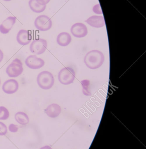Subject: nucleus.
<instances>
[{
	"label": "nucleus",
	"mask_w": 146,
	"mask_h": 149,
	"mask_svg": "<svg viewBox=\"0 0 146 149\" xmlns=\"http://www.w3.org/2000/svg\"><path fill=\"white\" fill-rule=\"evenodd\" d=\"M40 149H53L51 148L50 146H44V147H42Z\"/></svg>",
	"instance_id": "nucleus-24"
},
{
	"label": "nucleus",
	"mask_w": 146,
	"mask_h": 149,
	"mask_svg": "<svg viewBox=\"0 0 146 149\" xmlns=\"http://www.w3.org/2000/svg\"><path fill=\"white\" fill-rule=\"evenodd\" d=\"M37 82L41 88L44 90L50 89L55 82L53 74L47 71L42 72L38 74L37 78Z\"/></svg>",
	"instance_id": "nucleus-2"
},
{
	"label": "nucleus",
	"mask_w": 146,
	"mask_h": 149,
	"mask_svg": "<svg viewBox=\"0 0 146 149\" xmlns=\"http://www.w3.org/2000/svg\"><path fill=\"white\" fill-rule=\"evenodd\" d=\"M25 64L30 69L38 70L44 65V62L42 58H38L36 55H31L25 59Z\"/></svg>",
	"instance_id": "nucleus-7"
},
{
	"label": "nucleus",
	"mask_w": 146,
	"mask_h": 149,
	"mask_svg": "<svg viewBox=\"0 0 146 149\" xmlns=\"http://www.w3.org/2000/svg\"><path fill=\"white\" fill-rule=\"evenodd\" d=\"M47 42L42 38H39L32 41L30 45V51L35 55H42L44 53L47 48Z\"/></svg>",
	"instance_id": "nucleus-5"
},
{
	"label": "nucleus",
	"mask_w": 146,
	"mask_h": 149,
	"mask_svg": "<svg viewBox=\"0 0 146 149\" xmlns=\"http://www.w3.org/2000/svg\"><path fill=\"white\" fill-rule=\"evenodd\" d=\"M92 10L95 14H98V15H102L103 14L102 9H101L99 3L96 4L95 6H94L93 8H92Z\"/></svg>",
	"instance_id": "nucleus-20"
},
{
	"label": "nucleus",
	"mask_w": 146,
	"mask_h": 149,
	"mask_svg": "<svg viewBox=\"0 0 146 149\" xmlns=\"http://www.w3.org/2000/svg\"><path fill=\"white\" fill-rule=\"evenodd\" d=\"M81 84L83 86V94L86 96H90L91 95V93L89 91L90 81L88 80H84L81 81Z\"/></svg>",
	"instance_id": "nucleus-17"
},
{
	"label": "nucleus",
	"mask_w": 146,
	"mask_h": 149,
	"mask_svg": "<svg viewBox=\"0 0 146 149\" xmlns=\"http://www.w3.org/2000/svg\"><path fill=\"white\" fill-rule=\"evenodd\" d=\"M3 1H11V0H3Z\"/></svg>",
	"instance_id": "nucleus-25"
},
{
	"label": "nucleus",
	"mask_w": 146,
	"mask_h": 149,
	"mask_svg": "<svg viewBox=\"0 0 146 149\" xmlns=\"http://www.w3.org/2000/svg\"><path fill=\"white\" fill-rule=\"evenodd\" d=\"M104 60V56L101 52L97 50H93L86 54L84 62L89 69L96 70L102 66Z\"/></svg>",
	"instance_id": "nucleus-1"
},
{
	"label": "nucleus",
	"mask_w": 146,
	"mask_h": 149,
	"mask_svg": "<svg viewBox=\"0 0 146 149\" xmlns=\"http://www.w3.org/2000/svg\"><path fill=\"white\" fill-rule=\"evenodd\" d=\"M34 24L35 28L38 30L45 31L50 29L52 23L50 17L44 15H42L37 17Z\"/></svg>",
	"instance_id": "nucleus-6"
},
{
	"label": "nucleus",
	"mask_w": 146,
	"mask_h": 149,
	"mask_svg": "<svg viewBox=\"0 0 146 149\" xmlns=\"http://www.w3.org/2000/svg\"><path fill=\"white\" fill-rule=\"evenodd\" d=\"M71 41V36L67 32H62L58 36L57 38V42L58 44L63 47H65L69 45Z\"/></svg>",
	"instance_id": "nucleus-14"
},
{
	"label": "nucleus",
	"mask_w": 146,
	"mask_h": 149,
	"mask_svg": "<svg viewBox=\"0 0 146 149\" xmlns=\"http://www.w3.org/2000/svg\"><path fill=\"white\" fill-rule=\"evenodd\" d=\"M76 77V73L74 70L70 67H65L59 71L58 79L61 84L68 85L74 81Z\"/></svg>",
	"instance_id": "nucleus-3"
},
{
	"label": "nucleus",
	"mask_w": 146,
	"mask_h": 149,
	"mask_svg": "<svg viewBox=\"0 0 146 149\" xmlns=\"http://www.w3.org/2000/svg\"><path fill=\"white\" fill-rule=\"evenodd\" d=\"M15 120L17 122L22 125H26L29 122V118L24 112H18L15 114Z\"/></svg>",
	"instance_id": "nucleus-15"
},
{
	"label": "nucleus",
	"mask_w": 146,
	"mask_h": 149,
	"mask_svg": "<svg viewBox=\"0 0 146 149\" xmlns=\"http://www.w3.org/2000/svg\"><path fill=\"white\" fill-rule=\"evenodd\" d=\"M10 114L8 110L3 106L0 107V120H5L8 119Z\"/></svg>",
	"instance_id": "nucleus-18"
},
{
	"label": "nucleus",
	"mask_w": 146,
	"mask_h": 149,
	"mask_svg": "<svg viewBox=\"0 0 146 149\" xmlns=\"http://www.w3.org/2000/svg\"><path fill=\"white\" fill-rule=\"evenodd\" d=\"M16 17L15 16H10L3 21L0 25V32L3 34L9 33L15 23Z\"/></svg>",
	"instance_id": "nucleus-11"
},
{
	"label": "nucleus",
	"mask_w": 146,
	"mask_h": 149,
	"mask_svg": "<svg viewBox=\"0 0 146 149\" xmlns=\"http://www.w3.org/2000/svg\"><path fill=\"white\" fill-rule=\"evenodd\" d=\"M29 4L31 10L35 13H41L43 12L46 9V5H42L39 4L36 0H30Z\"/></svg>",
	"instance_id": "nucleus-16"
},
{
	"label": "nucleus",
	"mask_w": 146,
	"mask_h": 149,
	"mask_svg": "<svg viewBox=\"0 0 146 149\" xmlns=\"http://www.w3.org/2000/svg\"><path fill=\"white\" fill-rule=\"evenodd\" d=\"M16 39L18 43L24 46L30 43L32 39V36L29 31L22 29L17 33Z\"/></svg>",
	"instance_id": "nucleus-10"
},
{
	"label": "nucleus",
	"mask_w": 146,
	"mask_h": 149,
	"mask_svg": "<svg viewBox=\"0 0 146 149\" xmlns=\"http://www.w3.org/2000/svg\"><path fill=\"white\" fill-rule=\"evenodd\" d=\"M19 84L17 81L14 79H10L5 81L3 84L2 88L5 93L12 94L18 90Z\"/></svg>",
	"instance_id": "nucleus-9"
},
{
	"label": "nucleus",
	"mask_w": 146,
	"mask_h": 149,
	"mask_svg": "<svg viewBox=\"0 0 146 149\" xmlns=\"http://www.w3.org/2000/svg\"><path fill=\"white\" fill-rule=\"evenodd\" d=\"M9 130L11 133H16L18 131V127L17 125L14 124H10L9 126Z\"/></svg>",
	"instance_id": "nucleus-21"
},
{
	"label": "nucleus",
	"mask_w": 146,
	"mask_h": 149,
	"mask_svg": "<svg viewBox=\"0 0 146 149\" xmlns=\"http://www.w3.org/2000/svg\"><path fill=\"white\" fill-rule=\"evenodd\" d=\"M37 3L42 5H46L49 2L50 0H36Z\"/></svg>",
	"instance_id": "nucleus-22"
},
{
	"label": "nucleus",
	"mask_w": 146,
	"mask_h": 149,
	"mask_svg": "<svg viewBox=\"0 0 146 149\" xmlns=\"http://www.w3.org/2000/svg\"><path fill=\"white\" fill-rule=\"evenodd\" d=\"M7 133H8V129H7V126L3 123L0 122V136H5Z\"/></svg>",
	"instance_id": "nucleus-19"
},
{
	"label": "nucleus",
	"mask_w": 146,
	"mask_h": 149,
	"mask_svg": "<svg viewBox=\"0 0 146 149\" xmlns=\"http://www.w3.org/2000/svg\"><path fill=\"white\" fill-rule=\"evenodd\" d=\"M3 58V52L0 49V63L2 62Z\"/></svg>",
	"instance_id": "nucleus-23"
},
{
	"label": "nucleus",
	"mask_w": 146,
	"mask_h": 149,
	"mask_svg": "<svg viewBox=\"0 0 146 149\" xmlns=\"http://www.w3.org/2000/svg\"><path fill=\"white\" fill-rule=\"evenodd\" d=\"M89 25L96 28H100L105 25V22L104 17L94 15L90 17L85 21Z\"/></svg>",
	"instance_id": "nucleus-12"
},
{
	"label": "nucleus",
	"mask_w": 146,
	"mask_h": 149,
	"mask_svg": "<svg viewBox=\"0 0 146 149\" xmlns=\"http://www.w3.org/2000/svg\"><path fill=\"white\" fill-rule=\"evenodd\" d=\"M71 32L74 37L78 38L84 37L88 34L86 26L82 23H77L72 26Z\"/></svg>",
	"instance_id": "nucleus-8"
},
{
	"label": "nucleus",
	"mask_w": 146,
	"mask_h": 149,
	"mask_svg": "<svg viewBox=\"0 0 146 149\" xmlns=\"http://www.w3.org/2000/svg\"><path fill=\"white\" fill-rule=\"evenodd\" d=\"M1 79H0V85H1Z\"/></svg>",
	"instance_id": "nucleus-26"
},
{
	"label": "nucleus",
	"mask_w": 146,
	"mask_h": 149,
	"mask_svg": "<svg viewBox=\"0 0 146 149\" xmlns=\"http://www.w3.org/2000/svg\"><path fill=\"white\" fill-rule=\"evenodd\" d=\"M44 111L48 116L51 118H55L60 114L62 109L58 104L53 103L49 105Z\"/></svg>",
	"instance_id": "nucleus-13"
},
{
	"label": "nucleus",
	"mask_w": 146,
	"mask_h": 149,
	"mask_svg": "<svg viewBox=\"0 0 146 149\" xmlns=\"http://www.w3.org/2000/svg\"><path fill=\"white\" fill-rule=\"evenodd\" d=\"M23 70L22 63L20 59L16 58L6 68V72L9 77L16 78L21 75Z\"/></svg>",
	"instance_id": "nucleus-4"
}]
</instances>
